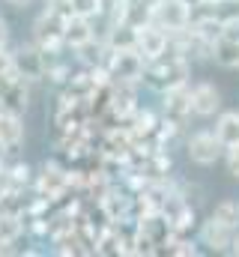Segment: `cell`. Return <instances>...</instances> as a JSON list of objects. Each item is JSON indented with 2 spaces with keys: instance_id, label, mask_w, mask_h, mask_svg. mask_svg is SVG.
<instances>
[{
  "instance_id": "1",
  "label": "cell",
  "mask_w": 239,
  "mask_h": 257,
  "mask_svg": "<svg viewBox=\"0 0 239 257\" xmlns=\"http://www.w3.org/2000/svg\"><path fill=\"white\" fill-rule=\"evenodd\" d=\"M188 78H191V60L182 57L174 48H168L162 57L147 60L141 84H147V87L156 90V93H168V90H174V87L188 84Z\"/></svg>"
},
{
  "instance_id": "2",
  "label": "cell",
  "mask_w": 239,
  "mask_h": 257,
  "mask_svg": "<svg viewBox=\"0 0 239 257\" xmlns=\"http://www.w3.org/2000/svg\"><path fill=\"white\" fill-rule=\"evenodd\" d=\"M144 66L147 57L138 48H108V60H105V72L114 84H141L144 78Z\"/></svg>"
},
{
  "instance_id": "3",
  "label": "cell",
  "mask_w": 239,
  "mask_h": 257,
  "mask_svg": "<svg viewBox=\"0 0 239 257\" xmlns=\"http://www.w3.org/2000/svg\"><path fill=\"white\" fill-rule=\"evenodd\" d=\"M185 156H188V162L197 165V168H212V165L221 162L224 144L215 138L212 128H197V132H191V135L185 138Z\"/></svg>"
},
{
  "instance_id": "4",
  "label": "cell",
  "mask_w": 239,
  "mask_h": 257,
  "mask_svg": "<svg viewBox=\"0 0 239 257\" xmlns=\"http://www.w3.org/2000/svg\"><path fill=\"white\" fill-rule=\"evenodd\" d=\"M162 114L171 126L185 128V123L194 117V111H191V84H182V87L162 93Z\"/></svg>"
},
{
  "instance_id": "5",
  "label": "cell",
  "mask_w": 239,
  "mask_h": 257,
  "mask_svg": "<svg viewBox=\"0 0 239 257\" xmlns=\"http://www.w3.org/2000/svg\"><path fill=\"white\" fill-rule=\"evenodd\" d=\"M153 21L168 33H179L191 24V3L188 0H156Z\"/></svg>"
},
{
  "instance_id": "6",
  "label": "cell",
  "mask_w": 239,
  "mask_h": 257,
  "mask_svg": "<svg viewBox=\"0 0 239 257\" xmlns=\"http://www.w3.org/2000/svg\"><path fill=\"white\" fill-rule=\"evenodd\" d=\"M12 57H15V72L24 78V81H42L45 78V54H42V48L30 39V42H21L15 51H12Z\"/></svg>"
},
{
  "instance_id": "7",
  "label": "cell",
  "mask_w": 239,
  "mask_h": 257,
  "mask_svg": "<svg viewBox=\"0 0 239 257\" xmlns=\"http://www.w3.org/2000/svg\"><path fill=\"white\" fill-rule=\"evenodd\" d=\"M30 105V81L21 75H3L0 78V108L12 114H24Z\"/></svg>"
},
{
  "instance_id": "8",
  "label": "cell",
  "mask_w": 239,
  "mask_h": 257,
  "mask_svg": "<svg viewBox=\"0 0 239 257\" xmlns=\"http://www.w3.org/2000/svg\"><path fill=\"white\" fill-rule=\"evenodd\" d=\"M75 183V177L66 171V168H60L57 162H45L42 165V174H39V180H36V189H39V197H45V200H57L66 194V189Z\"/></svg>"
},
{
  "instance_id": "9",
  "label": "cell",
  "mask_w": 239,
  "mask_h": 257,
  "mask_svg": "<svg viewBox=\"0 0 239 257\" xmlns=\"http://www.w3.org/2000/svg\"><path fill=\"white\" fill-rule=\"evenodd\" d=\"M63 27H66V18L51 12V9H42V15L33 21V42L39 48H60L63 45Z\"/></svg>"
},
{
  "instance_id": "10",
  "label": "cell",
  "mask_w": 239,
  "mask_h": 257,
  "mask_svg": "<svg viewBox=\"0 0 239 257\" xmlns=\"http://www.w3.org/2000/svg\"><path fill=\"white\" fill-rule=\"evenodd\" d=\"M191 111L200 120H209L221 111V90L212 81H197L191 84Z\"/></svg>"
},
{
  "instance_id": "11",
  "label": "cell",
  "mask_w": 239,
  "mask_h": 257,
  "mask_svg": "<svg viewBox=\"0 0 239 257\" xmlns=\"http://www.w3.org/2000/svg\"><path fill=\"white\" fill-rule=\"evenodd\" d=\"M171 36L174 33H168L165 27H159L156 21L153 24H147V27H141L138 30V51L147 57V60H156V57H162L168 48H171Z\"/></svg>"
},
{
  "instance_id": "12",
  "label": "cell",
  "mask_w": 239,
  "mask_h": 257,
  "mask_svg": "<svg viewBox=\"0 0 239 257\" xmlns=\"http://www.w3.org/2000/svg\"><path fill=\"white\" fill-rule=\"evenodd\" d=\"M24 147V120L21 114L3 111L0 108V150L3 156H15Z\"/></svg>"
},
{
  "instance_id": "13",
  "label": "cell",
  "mask_w": 239,
  "mask_h": 257,
  "mask_svg": "<svg viewBox=\"0 0 239 257\" xmlns=\"http://www.w3.org/2000/svg\"><path fill=\"white\" fill-rule=\"evenodd\" d=\"M233 236H236V230L227 227V224H221V221H215L212 215L200 224V233H197L200 245H206L209 251H230Z\"/></svg>"
},
{
  "instance_id": "14",
  "label": "cell",
  "mask_w": 239,
  "mask_h": 257,
  "mask_svg": "<svg viewBox=\"0 0 239 257\" xmlns=\"http://www.w3.org/2000/svg\"><path fill=\"white\" fill-rule=\"evenodd\" d=\"M90 39H96V27H93V18H84V15H69L66 18V27H63V45L78 51L81 45H87Z\"/></svg>"
},
{
  "instance_id": "15",
  "label": "cell",
  "mask_w": 239,
  "mask_h": 257,
  "mask_svg": "<svg viewBox=\"0 0 239 257\" xmlns=\"http://www.w3.org/2000/svg\"><path fill=\"white\" fill-rule=\"evenodd\" d=\"M209 60L218 66V69L236 72L239 69V42L236 39H224V36H218V39L212 42V57H209Z\"/></svg>"
},
{
  "instance_id": "16",
  "label": "cell",
  "mask_w": 239,
  "mask_h": 257,
  "mask_svg": "<svg viewBox=\"0 0 239 257\" xmlns=\"http://www.w3.org/2000/svg\"><path fill=\"white\" fill-rule=\"evenodd\" d=\"M24 233V215L15 209H0V242L12 251V245Z\"/></svg>"
},
{
  "instance_id": "17",
  "label": "cell",
  "mask_w": 239,
  "mask_h": 257,
  "mask_svg": "<svg viewBox=\"0 0 239 257\" xmlns=\"http://www.w3.org/2000/svg\"><path fill=\"white\" fill-rule=\"evenodd\" d=\"M102 39L108 48H135L138 45V27L123 24V21H111L108 30L102 33Z\"/></svg>"
},
{
  "instance_id": "18",
  "label": "cell",
  "mask_w": 239,
  "mask_h": 257,
  "mask_svg": "<svg viewBox=\"0 0 239 257\" xmlns=\"http://www.w3.org/2000/svg\"><path fill=\"white\" fill-rule=\"evenodd\" d=\"M212 132H215V138H218L224 147L239 144V111H218Z\"/></svg>"
},
{
  "instance_id": "19",
  "label": "cell",
  "mask_w": 239,
  "mask_h": 257,
  "mask_svg": "<svg viewBox=\"0 0 239 257\" xmlns=\"http://www.w3.org/2000/svg\"><path fill=\"white\" fill-rule=\"evenodd\" d=\"M215 221H221V224H227V227H233L239 230V200H230V197H224V200H218L215 206H212V212H209Z\"/></svg>"
},
{
  "instance_id": "20",
  "label": "cell",
  "mask_w": 239,
  "mask_h": 257,
  "mask_svg": "<svg viewBox=\"0 0 239 257\" xmlns=\"http://www.w3.org/2000/svg\"><path fill=\"white\" fill-rule=\"evenodd\" d=\"M72 15H84V18H102L105 15V0H69Z\"/></svg>"
},
{
  "instance_id": "21",
  "label": "cell",
  "mask_w": 239,
  "mask_h": 257,
  "mask_svg": "<svg viewBox=\"0 0 239 257\" xmlns=\"http://www.w3.org/2000/svg\"><path fill=\"white\" fill-rule=\"evenodd\" d=\"M30 174H33V171H30V165H21V162L9 168V180H12V194H18L21 189H24V186H30Z\"/></svg>"
},
{
  "instance_id": "22",
  "label": "cell",
  "mask_w": 239,
  "mask_h": 257,
  "mask_svg": "<svg viewBox=\"0 0 239 257\" xmlns=\"http://www.w3.org/2000/svg\"><path fill=\"white\" fill-rule=\"evenodd\" d=\"M221 162H224V168H227V174L239 180V144H230V147H224V156H221Z\"/></svg>"
},
{
  "instance_id": "23",
  "label": "cell",
  "mask_w": 239,
  "mask_h": 257,
  "mask_svg": "<svg viewBox=\"0 0 239 257\" xmlns=\"http://www.w3.org/2000/svg\"><path fill=\"white\" fill-rule=\"evenodd\" d=\"M177 194L188 203V206H194V209L203 203V189H200V186H194V183H191V186H188V183H182V189H179Z\"/></svg>"
},
{
  "instance_id": "24",
  "label": "cell",
  "mask_w": 239,
  "mask_h": 257,
  "mask_svg": "<svg viewBox=\"0 0 239 257\" xmlns=\"http://www.w3.org/2000/svg\"><path fill=\"white\" fill-rule=\"evenodd\" d=\"M12 197V180H9V165L0 162V203H6Z\"/></svg>"
},
{
  "instance_id": "25",
  "label": "cell",
  "mask_w": 239,
  "mask_h": 257,
  "mask_svg": "<svg viewBox=\"0 0 239 257\" xmlns=\"http://www.w3.org/2000/svg\"><path fill=\"white\" fill-rule=\"evenodd\" d=\"M3 75H18L15 72V57H12L9 48H0V78Z\"/></svg>"
},
{
  "instance_id": "26",
  "label": "cell",
  "mask_w": 239,
  "mask_h": 257,
  "mask_svg": "<svg viewBox=\"0 0 239 257\" xmlns=\"http://www.w3.org/2000/svg\"><path fill=\"white\" fill-rule=\"evenodd\" d=\"M0 48H9V24H6V18H0Z\"/></svg>"
},
{
  "instance_id": "27",
  "label": "cell",
  "mask_w": 239,
  "mask_h": 257,
  "mask_svg": "<svg viewBox=\"0 0 239 257\" xmlns=\"http://www.w3.org/2000/svg\"><path fill=\"white\" fill-rule=\"evenodd\" d=\"M6 3H9V6H15V9H24V6H30L33 0H6Z\"/></svg>"
},
{
  "instance_id": "28",
  "label": "cell",
  "mask_w": 239,
  "mask_h": 257,
  "mask_svg": "<svg viewBox=\"0 0 239 257\" xmlns=\"http://www.w3.org/2000/svg\"><path fill=\"white\" fill-rule=\"evenodd\" d=\"M230 254H236V257H239V230H236V236H233V245H230Z\"/></svg>"
},
{
  "instance_id": "29",
  "label": "cell",
  "mask_w": 239,
  "mask_h": 257,
  "mask_svg": "<svg viewBox=\"0 0 239 257\" xmlns=\"http://www.w3.org/2000/svg\"><path fill=\"white\" fill-rule=\"evenodd\" d=\"M200 3H209V6H215V3H224V0H200Z\"/></svg>"
},
{
  "instance_id": "30",
  "label": "cell",
  "mask_w": 239,
  "mask_h": 257,
  "mask_svg": "<svg viewBox=\"0 0 239 257\" xmlns=\"http://www.w3.org/2000/svg\"><path fill=\"white\" fill-rule=\"evenodd\" d=\"M0 254H9V248H6V245H3V242H0Z\"/></svg>"
},
{
  "instance_id": "31",
  "label": "cell",
  "mask_w": 239,
  "mask_h": 257,
  "mask_svg": "<svg viewBox=\"0 0 239 257\" xmlns=\"http://www.w3.org/2000/svg\"><path fill=\"white\" fill-rule=\"evenodd\" d=\"M0 162H3V150H0Z\"/></svg>"
}]
</instances>
